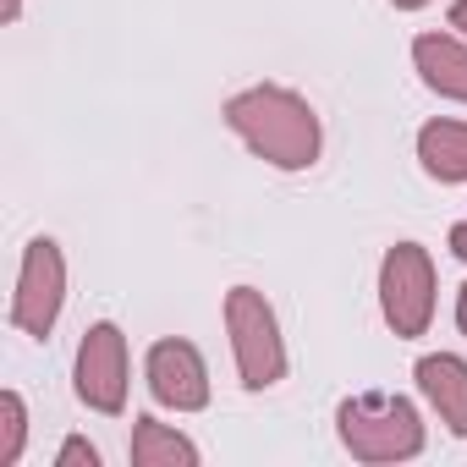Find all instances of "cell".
Instances as JSON below:
<instances>
[{
    "instance_id": "18",
    "label": "cell",
    "mask_w": 467,
    "mask_h": 467,
    "mask_svg": "<svg viewBox=\"0 0 467 467\" xmlns=\"http://www.w3.org/2000/svg\"><path fill=\"white\" fill-rule=\"evenodd\" d=\"M17 12H23V0H6V23H17Z\"/></svg>"
},
{
    "instance_id": "12",
    "label": "cell",
    "mask_w": 467,
    "mask_h": 467,
    "mask_svg": "<svg viewBox=\"0 0 467 467\" xmlns=\"http://www.w3.org/2000/svg\"><path fill=\"white\" fill-rule=\"evenodd\" d=\"M23 434H28V412H23V396L6 390L0 396V467H12L23 456Z\"/></svg>"
},
{
    "instance_id": "17",
    "label": "cell",
    "mask_w": 467,
    "mask_h": 467,
    "mask_svg": "<svg viewBox=\"0 0 467 467\" xmlns=\"http://www.w3.org/2000/svg\"><path fill=\"white\" fill-rule=\"evenodd\" d=\"M390 6H401V12H418V6H429V0H390Z\"/></svg>"
},
{
    "instance_id": "10",
    "label": "cell",
    "mask_w": 467,
    "mask_h": 467,
    "mask_svg": "<svg viewBox=\"0 0 467 467\" xmlns=\"http://www.w3.org/2000/svg\"><path fill=\"white\" fill-rule=\"evenodd\" d=\"M418 160L434 182H467V121H429L418 132Z\"/></svg>"
},
{
    "instance_id": "11",
    "label": "cell",
    "mask_w": 467,
    "mask_h": 467,
    "mask_svg": "<svg viewBox=\"0 0 467 467\" xmlns=\"http://www.w3.org/2000/svg\"><path fill=\"white\" fill-rule=\"evenodd\" d=\"M192 467L198 462V445L182 440L176 429H165L160 418H138L132 429V467Z\"/></svg>"
},
{
    "instance_id": "2",
    "label": "cell",
    "mask_w": 467,
    "mask_h": 467,
    "mask_svg": "<svg viewBox=\"0 0 467 467\" xmlns=\"http://www.w3.org/2000/svg\"><path fill=\"white\" fill-rule=\"evenodd\" d=\"M341 445L358 462H401L423 451V423L407 396H352L336 412Z\"/></svg>"
},
{
    "instance_id": "1",
    "label": "cell",
    "mask_w": 467,
    "mask_h": 467,
    "mask_svg": "<svg viewBox=\"0 0 467 467\" xmlns=\"http://www.w3.org/2000/svg\"><path fill=\"white\" fill-rule=\"evenodd\" d=\"M225 121L254 154H265L281 171H303L319 160V116L292 88H243L225 105Z\"/></svg>"
},
{
    "instance_id": "16",
    "label": "cell",
    "mask_w": 467,
    "mask_h": 467,
    "mask_svg": "<svg viewBox=\"0 0 467 467\" xmlns=\"http://www.w3.org/2000/svg\"><path fill=\"white\" fill-rule=\"evenodd\" d=\"M456 325H462V336H467V286H462V297H456Z\"/></svg>"
},
{
    "instance_id": "7",
    "label": "cell",
    "mask_w": 467,
    "mask_h": 467,
    "mask_svg": "<svg viewBox=\"0 0 467 467\" xmlns=\"http://www.w3.org/2000/svg\"><path fill=\"white\" fill-rule=\"evenodd\" d=\"M149 390L176 412H198L209 401V368L192 341H154L149 347Z\"/></svg>"
},
{
    "instance_id": "13",
    "label": "cell",
    "mask_w": 467,
    "mask_h": 467,
    "mask_svg": "<svg viewBox=\"0 0 467 467\" xmlns=\"http://www.w3.org/2000/svg\"><path fill=\"white\" fill-rule=\"evenodd\" d=\"M56 462H61V467H99V451H94L88 440H67Z\"/></svg>"
},
{
    "instance_id": "8",
    "label": "cell",
    "mask_w": 467,
    "mask_h": 467,
    "mask_svg": "<svg viewBox=\"0 0 467 467\" xmlns=\"http://www.w3.org/2000/svg\"><path fill=\"white\" fill-rule=\"evenodd\" d=\"M418 390L429 396V407L440 412V423L451 434H467V363L451 352H434L418 363Z\"/></svg>"
},
{
    "instance_id": "5",
    "label": "cell",
    "mask_w": 467,
    "mask_h": 467,
    "mask_svg": "<svg viewBox=\"0 0 467 467\" xmlns=\"http://www.w3.org/2000/svg\"><path fill=\"white\" fill-rule=\"evenodd\" d=\"M61 297H67V265H61V248L50 237L28 243L23 254V275H17V297H12V325L23 336H50L56 314H61Z\"/></svg>"
},
{
    "instance_id": "3",
    "label": "cell",
    "mask_w": 467,
    "mask_h": 467,
    "mask_svg": "<svg viewBox=\"0 0 467 467\" xmlns=\"http://www.w3.org/2000/svg\"><path fill=\"white\" fill-rule=\"evenodd\" d=\"M225 325H231V347H237L243 385L270 390L286 374V347H281V325H275V308L265 303V292L237 286L225 297Z\"/></svg>"
},
{
    "instance_id": "6",
    "label": "cell",
    "mask_w": 467,
    "mask_h": 467,
    "mask_svg": "<svg viewBox=\"0 0 467 467\" xmlns=\"http://www.w3.org/2000/svg\"><path fill=\"white\" fill-rule=\"evenodd\" d=\"M78 396L94 412L127 407V336L116 325H94L78 347Z\"/></svg>"
},
{
    "instance_id": "4",
    "label": "cell",
    "mask_w": 467,
    "mask_h": 467,
    "mask_svg": "<svg viewBox=\"0 0 467 467\" xmlns=\"http://www.w3.org/2000/svg\"><path fill=\"white\" fill-rule=\"evenodd\" d=\"M379 303L396 336H423L434 319V265L418 243H396L379 265Z\"/></svg>"
},
{
    "instance_id": "15",
    "label": "cell",
    "mask_w": 467,
    "mask_h": 467,
    "mask_svg": "<svg viewBox=\"0 0 467 467\" xmlns=\"http://www.w3.org/2000/svg\"><path fill=\"white\" fill-rule=\"evenodd\" d=\"M451 28H462V34H467V0H456V6H451Z\"/></svg>"
},
{
    "instance_id": "9",
    "label": "cell",
    "mask_w": 467,
    "mask_h": 467,
    "mask_svg": "<svg viewBox=\"0 0 467 467\" xmlns=\"http://www.w3.org/2000/svg\"><path fill=\"white\" fill-rule=\"evenodd\" d=\"M412 61L423 72V83L445 99L467 105V45H456L451 34H418L412 39Z\"/></svg>"
},
{
    "instance_id": "14",
    "label": "cell",
    "mask_w": 467,
    "mask_h": 467,
    "mask_svg": "<svg viewBox=\"0 0 467 467\" xmlns=\"http://www.w3.org/2000/svg\"><path fill=\"white\" fill-rule=\"evenodd\" d=\"M451 254H456V259H467V220H456V225H451Z\"/></svg>"
}]
</instances>
